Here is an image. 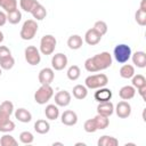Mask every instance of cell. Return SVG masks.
Wrapping results in <instances>:
<instances>
[{"label":"cell","mask_w":146,"mask_h":146,"mask_svg":"<svg viewBox=\"0 0 146 146\" xmlns=\"http://www.w3.org/2000/svg\"><path fill=\"white\" fill-rule=\"evenodd\" d=\"M112 63H113L112 55L108 51H103L86 59L84 68L90 73H95L111 67Z\"/></svg>","instance_id":"6da1fadb"},{"label":"cell","mask_w":146,"mask_h":146,"mask_svg":"<svg viewBox=\"0 0 146 146\" xmlns=\"http://www.w3.org/2000/svg\"><path fill=\"white\" fill-rule=\"evenodd\" d=\"M107 83H108V78L104 73L91 74L87 76L84 80V86L88 89H98L102 87H106Z\"/></svg>","instance_id":"7a4b0ae2"},{"label":"cell","mask_w":146,"mask_h":146,"mask_svg":"<svg viewBox=\"0 0 146 146\" xmlns=\"http://www.w3.org/2000/svg\"><path fill=\"white\" fill-rule=\"evenodd\" d=\"M38 24H36V21L35 19H26L24 23H23V26L21 29V32H19V35L23 40H32L36 32H38Z\"/></svg>","instance_id":"3957f363"},{"label":"cell","mask_w":146,"mask_h":146,"mask_svg":"<svg viewBox=\"0 0 146 146\" xmlns=\"http://www.w3.org/2000/svg\"><path fill=\"white\" fill-rule=\"evenodd\" d=\"M131 48L125 44V43H120V44H116L114 47V50H113V56L115 58V60L120 64H124L127 63L130 57H131Z\"/></svg>","instance_id":"277c9868"},{"label":"cell","mask_w":146,"mask_h":146,"mask_svg":"<svg viewBox=\"0 0 146 146\" xmlns=\"http://www.w3.org/2000/svg\"><path fill=\"white\" fill-rule=\"evenodd\" d=\"M54 96V89L50 84H41V87L35 91L34 94V100L35 103L43 105L48 103Z\"/></svg>","instance_id":"5b68a950"},{"label":"cell","mask_w":146,"mask_h":146,"mask_svg":"<svg viewBox=\"0 0 146 146\" xmlns=\"http://www.w3.org/2000/svg\"><path fill=\"white\" fill-rule=\"evenodd\" d=\"M57 40L51 34H46L40 40V52L42 55H51L55 51Z\"/></svg>","instance_id":"8992f818"},{"label":"cell","mask_w":146,"mask_h":146,"mask_svg":"<svg viewBox=\"0 0 146 146\" xmlns=\"http://www.w3.org/2000/svg\"><path fill=\"white\" fill-rule=\"evenodd\" d=\"M24 55H25V60L27 62V64H30L32 66H35L41 62L40 50L34 46H27L25 48Z\"/></svg>","instance_id":"52a82bcc"},{"label":"cell","mask_w":146,"mask_h":146,"mask_svg":"<svg viewBox=\"0 0 146 146\" xmlns=\"http://www.w3.org/2000/svg\"><path fill=\"white\" fill-rule=\"evenodd\" d=\"M67 57L63 52H57L51 58V67L55 71H62L67 66Z\"/></svg>","instance_id":"ba28073f"},{"label":"cell","mask_w":146,"mask_h":146,"mask_svg":"<svg viewBox=\"0 0 146 146\" xmlns=\"http://www.w3.org/2000/svg\"><path fill=\"white\" fill-rule=\"evenodd\" d=\"M114 112L120 119H127L131 114V105L127 100L119 102L117 105L114 107Z\"/></svg>","instance_id":"9c48e42d"},{"label":"cell","mask_w":146,"mask_h":146,"mask_svg":"<svg viewBox=\"0 0 146 146\" xmlns=\"http://www.w3.org/2000/svg\"><path fill=\"white\" fill-rule=\"evenodd\" d=\"M39 82L41 84H51V82L55 79V72L52 67H44L39 72L38 75Z\"/></svg>","instance_id":"30bf717a"},{"label":"cell","mask_w":146,"mask_h":146,"mask_svg":"<svg viewBox=\"0 0 146 146\" xmlns=\"http://www.w3.org/2000/svg\"><path fill=\"white\" fill-rule=\"evenodd\" d=\"M112 90L106 88V87H102V88H98L97 91H95V95H94V98L95 100H97L98 103H104V102H108L112 99Z\"/></svg>","instance_id":"8fae6325"},{"label":"cell","mask_w":146,"mask_h":146,"mask_svg":"<svg viewBox=\"0 0 146 146\" xmlns=\"http://www.w3.org/2000/svg\"><path fill=\"white\" fill-rule=\"evenodd\" d=\"M60 121L64 125H67V127H72V125H75L76 122H78V115L74 111H71V110H67V111H64L60 115Z\"/></svg>","instance_id":"7c38bea8"},{"label":"cell","mask_w":146,"mask_h":146,"mask_svg":"<svg viewBox=\"0 0 146 146\" xmlns=\"http://www.w3.org/2000/svg\"><path fill=\"white\" fill-rule=\"evenodd\" d=\"M71 94L66 90H60L55 95V104L60 107H65L71 103Z\"/></svg>","instance_id":"4fadbf2b"},{"label":"cell","mask_w":146,"mask_h":146,"mask_svg":"<svg viewBox=\"0 0 146 146\" xmlns=\"http://www.w3.org/2000/svg\"><path fill=\"white\" fill-rule=\"evenodd\" d=\"M100 40H102V35L94 27L89 29L84 34V41L89 46H96L100 42Z\"/></svg>","instance_id":"5bb4252c"},{"label":"cell","mask_w":146,"mask_h":146,"mask_svg":"<svg viewBox=\"0 0 146 146\" xmlns=\"http://www.w3.org/2000/svg\"><path fill=\"white\" fill-rule=\"evenodd\" d=\"M114 113V105L111 100L108 102H104V103H99L97 106V114H102L105 116H111Z\"/></svg>","instance_id":"9a60e30c"},{"label":"cell","mask_w":146,"mask_h":146,"mask_svg":"<svg viewBox=\"0 0 146 146\" xmlns=\"http://www.w3.org/2000/svg\"><path fill=\"white\" fill-rule=\"evenodd\" d=\"M132 63L139 67V68H144L146 67V52L145 51H136L135 54H131Z\"/></svg>","instance_id":"2e32d148"},{"label":"cell","mask_w":146,"mask_h":146,"mask_svg":"<svg viewBox=\"0 0 146 146\" xmlns=\"http://www.w3.org/2000/svg\"><path fill=\"white\" fill-rule=\"evenodd\" d=\"M136 95V88L133 86H123L119 90V96L123 100H130Z\"/></svg>","instance_id":"e0dca14e"},{"label":"cell","mask_w":146,"mask_h":146,"mask_svg":"<svg viewBox=\"0 0 146 146\" xmlns=\"http://www.w3.org/2000/svg\"><path fill=\"white\" fill-rule=\"evenodd\" d=\"M15 117L22 123H27V122H30L32 120V114L26 108L21 107V108H17L15 111Z\"/></svg>","instance_id":"ac0fdd59"},{"label":"cell","mask_w":146,"mask_h":146,"mask_svg":"<svg viewBox=\"0 0 146 146\" xmlns=\"http://www.w3.org/2000/svg\"><path fill=\"white\" fill-rule=\"evenodd\" d=\"M82 44H83V39H82V36L79 35V34H73V35H71V36L67 39V46H68V48L72 49V50H78V49H80V48L82 47Z\"/></svg>","instance_id":"d6986e66"},{"label":"cell","mask_w":146,"mask_h":146,"mask_svg":"<svg viewBox=\"0 0 146 146\" xmlns=\"http://www.w3.org/2000/svg\"><path fill=\"white\" fill-rule=\"evenodd\" d=\"M44 114H46V117L48 120H57L58 116H59V110H58V106L55 105V104H49L46 106L44 108Z\"/></svg>","instance_id":"ffe728a7"},{"label":"cell","mask_w":146,"mask_h":146,"mask_svg":"<svg viewBox=\"0 0 146 146\" xmlns=\"http://www.w3.org/2000/svg\"><path fill=\"white\" fill-rule=\"evenodd\" d=\"M72 92H73L74 98H76L79 100H82L88 96V88L83 84H76V86L73 87Z\"/></svg>","instance_id":"44dd1931"},{"label":"cell","mask_w":146,"mask_h":146,"mask_svg":"<svg viewBox=\"0 0 146 146\" xmlns=\"http://www.w3.org/2000/svg\"><path fill=\"white\" fill-rule=\"evenodd\" d=\"M34 130L40 135L48 133L50 130V124L47 120H42V119L36 120V122L34 123Z\"/></svg>","instance_id":"7402d4cb"},{"label":"cell","mask_w":146,"mask_h":146,"mask_svg":"<svg viewBox=\"0 0 146 146\" xmlns=\"http://www.w3.org/2000/svg\"><path fill=\"white\" fill-rule=\"evenodd\" d=\"M119 73H120V76L123 79H131L135 75V67L131 64H123Z\"/></svg>","instance_id":"603a6c76"},{"label":"cell","mask_w":146,"mask_h":146,"mask_svg":"<svg viewBox=\"0 0 146 146\" xmlns=\"http://www.w3.org/2000/svg\"><path fill=\"white\" fill-rule=\"evenodd\" d=\"M94 121L96 123L97 130H104V129H106L110 125V119H108V116H105V115H102V114H97L94 117Z\"/></svg>","instance_id":"cb8c5ba5"},{"label":"cell","mask_w":146,"mask_h":146,"mask_svg":"<svg viewBox=\"0 0 146 146\" xmlns=\"http://www.w3.org/2000/svg\"><path fill=\"white\" fill-rule=\"evenodd\" d=\"M13 112H14V104L10 100H5L0 104V115L10 117Z\"/></svg>","instance_id":"d4e9b609"},{"label":"cell","mask_w":146,"mask_h":146,"mask_svg":"<svg viewBox=\"0 0 146 146\" xmlns=\"http://www.w3.org/2000/svg\"><path fill=\"white\" fill-rule=\"evenodd\" d=\"M119 144V140L115 138V137H112V136H102L98 141H97V145L98 146H116Z\"/></svg>","instance_id":"484cf974"},{"label":"cell","mask_w":146,"mask_h":146,"mask_svg":"<svg viewBox=\"0 0 146 146\" xmlns=\"http://www.w3.org/2000/svg\"><path fill=\"white\" fill-rule=\"evenodd\" d=\"M31 14H32V16H33V18H34L35 21H42V19L46 18V16H47V10H46V8H44L41 3H39V5L31 11Z\"/></svg>","instance_id":"4316f807"},{"label":"cell","mask_w":146,"mask_h":146,"mask_svg":"<svg viewBox=\"0 0 146 146\" xmlns=\"http://www.w3.org/2000/svg\"><path fill=\"white\" fill-rule=\"evenodd\" d=\"M40 2L38 0H19V6L21 9L26 11V13H31Z\"/></svg>","instance_id":"83f0119b"},{"label":"cell","mask_w":146,"mask_h":146,"mask_svg":"<svg viewBox=\"0 0 146 146\" xmlns=\"http://www.w3.org/2000/svg\"><path fill=\"white\" fill-rule=\"evenodd\" d=\"M21 19H22V13L19 11L18 8L7 13V22H9L10 24H18Z\"/></svg>","instance_id":"f1b7e54d"},{"label":"cell","mask_w":146,"mask_h":146,"mask_svg":"<svg viewBox=\"0 0 146 146\" xmlns=\"http://www.w3.org/2000/svg\"><path fill=\"white\" fill-rule=\"evenodd\" d=\"M67 78L71 80V81H76L80 75H81V71H80V67L78 65H71L67 70Z\"/></svg>","instance_id":"f546056e"},{"label":"cell","mask_w":146,"mask_h":146,"mask_svg":"<svg viewBox=\"0 0 146 146\" xmlns=\"http://www.w3.org/2000/svg\"><path fill=\"white\" fill-rule=\"evenodd\" d=\"M0 7L6 13H9L17 9V0H0Z\"/></svg>","instance_id":"4dcf8cb0"},{"label":"cell","mask_w":146,"mask_h":146,"mask_svg":"<svg viewBox=\"0 0 146 146\" xmlns=\"http://www.w3.org/2000/svg\"><path fill=\"white\" fill-rule=\"evenodd\" d=\"M17 144H18L17 140L11 135H8V132L5 133L0 139V145L1 146H16Z\"/></svg>","instance_id":"1f68e13d"},{"label":"cell","mask_w":146,"mask_h":146,"mask_svg":"<svg viewBox=\"0 0 146 146\" xmlns=\"http://www.w3.org/2000/svg\"><path fill=\"white\" fill-rule=\"evenodd\" d=\"M131 79H132V80H131L132 86H133L136 89H138V88H140V87H143V86H146V79H145V76H144L143 74H135Z\"/></svg>","instance_id":"d6a6232c"},{"label":"cell","mask_w":146,"mask_h":146,"mask_svg":"<svg viewBox=\"0 0 146 146\" xmlns=\"http://www.w3.org/2000/svg\"><path fill=\"white\" fill-rule=\"evenodd\" d=\"M19 140H21V143L24 144V145H30V144L33 143L34 136H33V133L30 132V131H23V132L19 133Z\"/></svg>","instance_id":"836d02e7"},{"label":"cell","mask_w":146,"mask_h":146,"mask_svg":"<svg viewBox=\"0 0 146 146\" xmlns=\"http://www.w3.org/2000/svg\"><path fill=\"white\" fill-rule=\"evenodd\" d=\"M15 65V59L13 56H8L6 58L0 59V67L2 70H11Z\"/></svg>","instance_id":"e575fe53"},{"label":"cell","mask_w":146,"mask_h":146,"mask_svg":"<svg viewBox=\"0 0 146 146\" xmlns=\"http://www.w3.org/2000/svg\"><path fill=\"white\" fill-rule=\"evenodd\" d=\"M135 19L137 24H139L140 26H145L146 25V11L141 9H137L135 14Z\"/></svg>","instance_id":"d590c367"},{"label":"cell","mask_w":146,"mask_h":146,"mask_svg":"<svg viewBox=\"0 0 146 146\" xmlns=\"http://www.w3.org/2000/svg\"><path fill=\"white\" fill-rule=\"evenodd\" d=\"M15 129V123L14 121H11L10 119L0 123V131L3 132V133H7V132H11L13 130Z\"/></svg>","instance_id":"8d00e7d4"},{"label":"cell","mask_w":146,"mask_h":146,"mask_svg":"<svg viewBox=\"0 0 146 146\" xmlns=\"http://www.w3.org/2000/svg\"><path fill=\"white\" fill-rule=\"evenodd\" d=\"M94 29L103 36L104 34H106L107 33V30H108V27H107V24L104 22V21H97L95 24H94Z\"/></svg>","instance_id":"74e56055"},{"label":"cell","mask_w":146,"mask_h":146,"mask_svg":"<svg viewBox=\"0 0 146 146\" xmlns=\"http://www.w3.org/2000/svg\"><path fill=\"white\" fill-rule=\"evenodd\" d=\"M83 129H84V131L88 132V133H94V132H96V131H97V127H96V123H95L94 119H88V120L84 122V124H83Z\"/></svg>","instance_id":"f35d334b"},{"label":"cell","mask_w":146,"mask_h":146,"mask_svg":"<svg viewBox=\"0 0 146 146\" xmlns=\"http://www.w3.org/2000/svg\"><path fill=\"white\" fill-rule=\"evenodd\" d=\"M8 56H11V51L8 47L6 46H0V59L6 58Z\"/></svg>","instance_id":"ab89813d"},{"label":"cell","mask_w":146,"mask_h":146,"mask_svg":"<svg viewBox=\"0 0 146 146\" xmlns=\"http://www.w3.org/2000/svg\"><path fill=\"white\" fill-rule=\"evenodd\" d=\"M7 22V14L2 10H0V26H3Z\"/></svg>","instance_id":"60d3db41"},{"label":"cell","mask_w":146,"mask_h":146,"mask_svg":"<svg viewBox=\"0 0 146 146\" xmlns=\"http://www.w3.org/2000/svg\"><path fill=\"white\" fill-rule=\"evenodd\" d=\"M137 92L141 96V98L143 99H145V92H146V86H143V87H140V88H138L137 89Z\"/></svg>","instance_id":"b9f144b4"},{"label":"cell","mask_w":146,"mask_h":146,"mask_svg":"<svg viewBox=\"0 0 146 146\" xmlns=\"http://www.w3.org/2000/svg\"><path fill=\"white\" fill-rule=\"evenodd\" d=\"M139 9H141V10H145V11H146V0H141V1H140Z\"/></svg>","instance_id":"7bdbcfd3"},{"label":"cell","mask_w":146,"mask_h":146,"mask_svg":"<svg viewBox=\"0 0 146 146\" xmlns=\"http://www.w3.org/2000/svg\"><path fill=\"white\" fill-rule=\"evenodd\" d=\"M3 39H5V36H3V33H2L1 31H0V43H1L2 41H3Z\"/></svg>","instance_id":"ee69618b"},{"label":"cell","mask_w":146,"mask_h":146,"mask_svg":"<svg viewBox=\"0 0 146 146\" xmlns=\"http://www.w3.org/2000/svg\"><path fill=\"white\" fill-rule=\"evenodd\" d=\"M75 145H76V146H79V145H82V146H86V144H84V143H76Z\"/></svg>","instance_id":"f6af8a7d"},{"label":"cell","mask_w":146,"mask_h":146,"mask_svg":"<svg viewBox=\"0 0 146 146\" xmlns=\"http://www.w3.org/2000/svg\"><path fill=\"white\" fill-rule=\"evenodd\" d=\"M52 145H54V146H55V145H60V146H63V143H54Z\"/></svg>","instance_id":"bcb514c9"},{"label":"cell","mask_w":146,"mask_h":146,"mask_svg":"<svg viewBox=\"0 0 146 146\" xmlns=\"http://www.w3.org/2000/svg\"><path fill=\"white\" fill-rule=\"evenodd\" d=\"M1 74H2V68L0 67V76H1Z\"/></svg>","instance_id":"7dc6e473"}]
</instances>
